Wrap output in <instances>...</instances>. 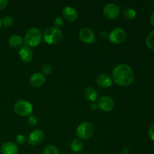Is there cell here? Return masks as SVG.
I'll return each mask as SVG.
<instances>
[{
	"label": "cell",
	"mask_w": 154,
	"mask_h": 154,
	"mask_svg": "<svg viewBox=\"0 0 154 154\" xmlns=\"http://www.w3.org/2000/svg\"><path fill=\"white\" fill-rule=\"evenodd\" d=\"M112 77L113 81L117 85L126 87L133 82L135 75L130 66L126 64H120L113 70Z\"/></svg>",
	"instance_id": "cell-1"
},
{
	"label": "cell",
	"mask_w": 154,
	"mask_h": 154,
	"mask_svg": "<svg viewBox=\"0 0 154 154\" xmlns=\"http://www.w3.org/2000/svg\"><path fill=\"white\" fill-rule=\"evenodd\" d=\"M42 37L44 38L45 42L48 45H55L60 42L63 38V33L60 29L54 26L48 27L44 31Z\"/></svg>",
	"instance_id": "cell-2"
},
{
	"label": "cell",
	"mask_w": 154,
	"mask_h": 154,
	"mask_svg": "<svg viewBox=\"0 0 154 154\" xmlns=\"http://www.w3.org/2000/svg\"><path fill=\"white\" fill-rule=\"evenodd\" d=\"M42 38V33L39 29L32 27L26 32L24 37V42L27 46L35 47L40 44Z\"/></svg>",
	"instance_id": "cell-3"
},
{
	"label": "cell",
	"mask_w": 154,
	"mask_h": 154,
	"mask_svg": "<svg viewBox=\"0 0 154 154\" xmlns=\"http://www.w3.org/2000/svg\"><path fill=\"white\" fill-rule=\"evenodd\" d=\"M94 133V126L88 122H84L78 126L76 130V135L80 139L87 140L91 138Z\"/></svg>",
	"instance_id": "cell-4"
},
{
	"label": "cell",
	"mask_w": 154,
	"mask_h": 154,
	"mask_svg": "<svg viewBox=\"0 0 154 154\" xmlns=\"http://www.w3.org/2000/svg\"><path fill=\"white\" fill-rule=\"evenodd\" d=\"M14 109L18 115L21 117H26L32 113V105L28 101L20 100L14 104Z\"/></svg>",
	"instance_id": "cell-5"
},
{
	"label": "cell",
	"mask_w": 154,
	"mask_h": 154,
	"mask_svg": "<svg viewBox=\"0 0 154 154\" xmlns=\"http://www.w3.org/2000/svg\"><path fill=\"white\" fill-rule=\"evenodd\" d=\"M126 33L125 30L120 27H117L111 32L109 36H108V38H109L110 42L112 43L119 45V44L123 42V41L126 39Z\"/></svg>",
	"instance_id": "cell-6"
},
{
	"label": "cell",
	"mask_w": 154,
	"mask_h": 154,
	"mask_svg": "<svg viewBox=\"0 0 154 154\" xmlns=\"http://www.w3.org/2000/svg\"><path fill=\"white\" fill-rule=\"evenodd\" d=\"M104 15L107 18L111 20L117 19L120 13V8L118 6L114 3H108L105 5L103 8Z\"/></svg>",
	"instance_id": "cell-7"
},
{
	"label": "cell",
	"mask_w": 154,
	"mask_h": 154,
	"mask_svg": "<svg viewBox=\"0 0 154 154\" xmlns=\"http://www.w3.org/2000/svg\"><path fill=\"white\" fill-rule=\"evenodd\" d=\"M114 101L111 97L107 96H104L100 98L98 102V107L100 108L102 111L105 112H110L113 111L114 108Z\"/></svg>",
	"instance_id": "cell-8"
},
{
	"label": "cell",
	"mask_w": 154,
	"mask_h": 154,
	"mask_svg": "<svg viewBox=\"0 0 154 154\" xmlns=\"http://www.w3.org/2000/svg\"><path fill=\"white\" fill-rule=\"evenodd\" d=\"M79 37L83 42L86 44H93L96 42V38L93 30L90 28H82L80 30Z\"/></svg>",
	"instance_id": "cell-9"
},
{
	"label": "cell",
	"mask_w": 154,
	"mask_h": 154,
	"mask_svg": "<svg viewBox=\"0 0 154 154\" xmlns=\"http://www.w3.org/2000/svg\"><path fill=\"white\" fill-rule=\"evenodd\" d=\"M44 138H45L44 132L39 129H35V130H33L29 135L28 142L32 146L38 145L43 141Z\"/></svg>",
	"instance_id": "cell-10"
},
{
	"label": "cell",
	"mask_w": 154,
	"mask_h": 154,
	"mask_svg": "<svg viewBox=\"0 0 154 154\" xmlns=\"http://www.w3.org/2000/svg\"><path fill=\"white\" fill-rule=\"evenodd\" d=\"M19 56L20 60L25 63H30L33 58L32 51L28 46H23L20 48Z\"/></svg>",
	"instance_id": "cell-11"
},
{
	"label": "cell",
	"mask_w": 154,
	"mask_h": 154,
	"mask_svg": "<svg viewBox=\"0 0 154 154\" xmlns=\"http://www.w3.org/2000/svg\"><path fill=\"white\" fill-rule=\"evenodd\" d=\"M63 16L66 20L68 21H75L77 20L78 16V11L75 8L72 7V6H66L63 9Z\"/></svg>",
	"instance_id": "cell-12"
},
{
	"label": "cell",
	"mask_w": 154,
	"mask_h": 154,
	"mask_svg": "<svg viewBox=\"0 0 154 154\" xmlns=\"http://www.w3.org/2000/svg\"><path fill=\"white\" fill-rule=\"evenodd\" d=\"M18 151L19 149L17 145L11 141L4 143L1 147V152L2 154H17Z\"/></svg>",
	"instance_id": "cell-13"
},
{
	"label": "cell",
	"mask_w": 154,
	"mask_h": 154,
	"mask_svg": "<svg viewBox=\"0 0 154 154\" xmlns=\"http://www.w3.org/2000/svg\"><path fill=\"white\" fill-rule=\"evenodd\" d=\"M30 84L35 87H39L43 85L45 82V77L44 76L43 74H41L37 72L34 73L29 79Z\"/></svg>",
	"instance_id": "cell-14"
},
{
	"label": "cell",
	"mask_w": 154,
	"mask_h": 154,
	"mask_svg": "<svg viewBox=\"0 0 154 154\" xmlns=\"http://www.w3.org/2000/svg\"><path fill=\"white\" fill-rule=\"evenodd\" d=\"M96 82H97L98 85L100 86L101 87L108 88L112 85L113 80L108 75H105V74H101L96 78Z\"/></svg>",
	"instance_id": "cell-15"
},
{
	"label": "cell",
	"mask_w": 154,
	"mask_h": 154,
	"mask_svg": "<svg viewBox=\"0 0 154 154\" xmlns=\"http://www.w3.org/2000/svg\"><path fill=\"white\" fill-rule=\"evenodd\" d=\"M23 38L17 35L11 36L8 39V45L13 48H20L21 47L23 46Z\"/></svg>",
	"instance_id": "cell-16"
},
{
	"label": "cell",
	"mask_w": 154,
	"mask_h": 154,
	"mask_svg": "<svg viewBox=\"0 0 154 154\" xmlns=\"http://www.w3.org/2000/svg\"><path fill=\"white\" fill-rule=\"evenodd\" d=\"M84 96L87 100L90 101V102H96L98 98V93L96 89L92 87H89L84 90Z\"/></svg>",
	"instance_id": "cell-17"
},
{
	"label": "cell",
	"mask_w": 154,
	"mask_h": 154,
	"mask_svg": "<svg viewBox=\"0 0 154 154\" xmlns=\"http://www.w3.org/2000/svg\"><path fill=\"white\" fill-rule=\"evenodd\" d=\"M84 147L83 142L80 139H74L71 142V148L74 152H80Z\"/></svg>",
	"instance_id": "cell-18"
},
{
	"label": "cell",
	"mask_w": 154,
	"mask_h": 154,
	"mask_svg": "<svg viewBox=\"0 0 154 154\" xmlns=\"http://www.w3.org/2000/svg\"><path fill=\"white\" fill-rule=\"evenodd\" d=\"M123 16L125 17V18L128 20H132L136 16V11L134 10L133 8H126L123 12Z\"/></svg>",
	"instance_id": "cell-19"
},
{
	"label": "cell",
	"mask_w": 154,
	"mask_h": 154,
	"mask_svg": "<svg viewBox=\"0 0 154 154\" xmlns=\"http://www.w3.org/2000/svg\"><path fill=\"white\" fill-rule=\"evenodd\" d=\"M146 44L150 49L154 51V30L150 32L146 39Z\"/></svg>",
	"instance_id": "cell-20"
},
{
	"label": "cell",
	"mask_w": 154,
	"mask_h": 154,
	"mask_svg": "<svg viewBox=\"0 0 154 154\" xmlns=\"http://www.w3.org/2000/svg\"><path fill=\"white\" fill-rule=\"evenodd\" d=\"M1 24L5 27H11L14 24V19L11 16H5L1 20Z\"/></svg>",
	"instance_id": "cell-21"
},
{
	"label": "cell",
	"mask_w": 154,
	"mask_h": 154,
	"mask_svg": "<svg viewBox=\"0 0 154 154\" xmlns=\"http://www.w3.org/2000/svg\"><path fill=\"white\" fill-rule=\"evenodd\" d=\"M43 154H60V151L57 147L54 145H49L44 150Z\"/></svg>",
	"instance_id": "cell-22"
},
{
	"label": "cell",
	"mask_w": 154,
	"mask_h": 154,
	"mask_svg": "<svg viewBox=\"0 0 154 154\" xmlns=\"http://www.w3.org/2000/svg\"><path fill=\"white\" fill-rule=\"evenodd\" d=\"M54 27L59 29L60 27L63 26V24H64V20L61 17H57L55 20H54Z\"/></svg>",
	"instance_id": "cell-23"
},
{
	"label": "cell",
	"mask_w": 154,
	"mask_h": 154,
	"mask_svg": "<svg viewBox=\"0 0 154 154\" xmlns=\"http://www.w3.org/2000/svg\"><path fill=\"white\" fill-rule=\"evenodd\" d=\"M52 71V66L50 64H45L42 67V72L45 75H49Z\"/></svg>",
	"instance_id": "cell-24"
},
{
	"label": "cell",
	"mask_w": 154,
	"mask_h": 154,
	"mask_svg": "<svg viewBox=\"0 0 154 154\" xmlns=\"http://www.w3.org/2000/svg\"><path fill=\"white\" fill-rule=\"evenodd\" d=\"M28 123L31 125H36L38 123L37 117L34 115H29V116Z\"/></svg>",
	"instance_id": "cell-25"
},
{
	"label": "cell",
	"mask_w": 154,
	"mask_h": 154,
	"mask_svg": "<svg viewBox=\"0 0 154 154\" xmlns=\"http://www.w3.org/2000/svg\"><path fill=\"white\" fill-rule=\"evenodd\" d=\"M16 141H17V142L20 144H24V143L26 142L25 136L23 135H18L16 138Z\"/></svg>",
	"instance_id": "cell-26"
},
{
	"label": "cell",
	"mask_w": 154,
	"mask_h": 154,
	"mask_svg": "<svg viewBox=\"0 0 154 154\" xmlns=\"http://www.w3.org/2000/svg\"><path fill=\"white\" fill-rule=\"evenodd\" d=\"M148 134L150 138H151L153 141H154V122L151 124V126H150V129H149Z\"/></svg>",
	"instance_id": "cell-27"
},
{
	"label": "cell",
	"mask_w": 154,
	"mask_h": 154,
	"mask_svg": "<svg viewBox=\"0 0 154 154\" xmlns=\"http://www.w3.org/2000/svg\"><path fill=\"white\" fill-rule=\"evenodd\" d=\"M8 1V0H0V10H2L7 6Z\"/></svg>",
	"instance_id": "cell-28"
},
{
	"label": "cell",
	"mask_w": 154,
	"mask_h": 154,
	"mask_svg": "<svg viewBox=\"0 0 154 154\" xmlns=\"http://www.w3.org/2000/svg\"><path fill=\"white\" fill-rule=\"evenodd\" d=\"M98 108H99V107H98V104H96L95 102H93V103L90 105V108H91L92 110H93V111H94V110H96Z\"/></svg>",
	"instance_id": "cell-29"
},
{
	"label": "cell",
	"mask_w": 154,
	"mask_h": 154,
	"mask_svg": "<svg viewBox=\"0 0 154 154\" xmlns=\"http://www.w3.org/2000/svg\"><path fill=\"white\" fill-rule=\"evenodd\" d=\"M150 23H151L152 25L154 26V12L152 14L151 16H150Z\"/></svg>",
	"instance_id": "cell-30"
},
{
	"label": "cell",
	"mask_w": 154,
	"mask_h": 154,
	"mask_svg": "<svg viewBox=\"0 0 154 154\" xmlns=\"http://www.w3.org/2000/svg\"><path fill=\"white\" fill-rule=\"evenodd\" d=\"M123 154H127L128 153H129V149L128 148H124L123 150Z\"/></svg>",
	"instance_id": "cell-31"
},
{
	"label": "cell",
	"mask_w": 154,
	"mask_h": 154,
	"mask_svg": "<svg viewBox=\"0 0 154 154\" xmlns=\"http://www.w3.org/2000/svg\"><path fill=\"white\" fill-rule=\"evenodd\" d=\"M1 26H2V24H1V20H0V27H1Z\"/></svg>",
	"instance_id": "cell-32"
},
{
	"label": "cell",
	"mask_w": 154,
	"mask_h": 154,
	"mask_svg": "<svg viewBox=\"0 0 154 154\" xmlns=\"http://www.w3.org/2000/svg\"><path fill=\"white\" fill-rule=\"evenodd\" d=\"M121 154H123V153H121Z\"/></svg>",
	"instance_id": "cell-33"
}]
</instances>
